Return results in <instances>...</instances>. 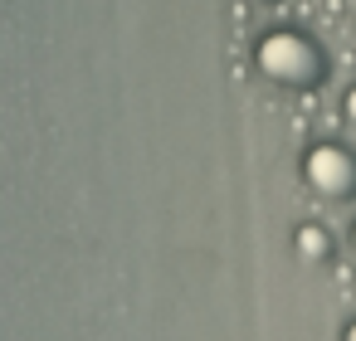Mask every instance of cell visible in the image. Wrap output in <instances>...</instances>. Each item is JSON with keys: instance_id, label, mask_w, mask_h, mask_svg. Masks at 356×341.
<instances>
[{"instance_id": "6da1fadb", "label": "cell", "mask_w": 356, "mask_h": 341, "mask_svg": "<svg viewBox=\"0 0 356 341\" xmlns=\"http://www.w3.org/2000/svg\"><path fill=\"white\" fill-rule=\"evenodd\" d=\"M254 69L273 88L302 93V88H317L327 78V54L312 35H302L293 25H278V30H264L254 40Z\"/></svg>"}, {"instance_id": "7a4b0ae2", "label": "cell", "mask_w": 356, "mask_h": 341, "mask_svg": "<svg viewBox=\"0 0 356 341\" xmlns=\"http://www.w3.org/2000/svg\"><path fill=\"white\" fill-rule=\"evenodd\" d=\"M298 171L317 200H351L356 195V151L341 142H312L302 151Z\"/></svg>"}, {"instance_id": "3957f363", "label": "cell", "mask_w": 356, "mask_h": 341, "mask_svg": "<svg viewBox=\"0 0 356 341\" xmlns=\"http://www.w3.org/2000/svg\"><path fill=\"white\" fill-rule=\"evenodd\" d=\"M293 253H298L302 263H327V258H332V229L317 224V219H302V224L293 229Z\"/></svg>"}, {"instance_id": "277c9868", "label": "cell", "mask_w": 356, "mask_h": 341, "mask_svg": "<svg viewBox=\"0 0 356 341\" xmlns=\"http://www.w3.org/2000/svg\"><path fill=\"white\" fill-rule=\"evenodd\" d=\"M341 122H346V127H356V83L341 93Z\"/></svg>"}, {"instance_id": "5b68a950", "label": "cell", "mask_w": 356, "mask_h": 341, "mask_svg": "<svg viewBox=\"0 0 356 341\" xmlns=\"http://www.w3.org/2000/svg\"><path fill=\"white\" fill-rule=\"evenodd\" d=\"M341 341H356V317H351V322L341 326Z\"/></svg>"}, {"instance_id": "8992f818", "label": "cell", "mask_w": 356, "mask_h": 341, "mask_svg": "<svg viewBox=\"0 0 356 341\" xmlns=\"http://www.w3.org/2000/svg\"><path fill=\"white\" fill-rule=\"evenodd\" d=\"M346 244H351V253H356V219H351V229H346Z\"/></svg>"}, {"instance_id": "52a82bcc", "label": "cell", "mask_w": 356, "mask_h": 341, "mask_svg": "<svg viewBox=\"0 0 356 341\" xmlns=\"http://www.w3.org/2000/svg\"><path fill=\"white\" fill-rule=\"evenodd\" d=\"M254 6H278V0H254Z\"/></svg>"}]
</instances>
